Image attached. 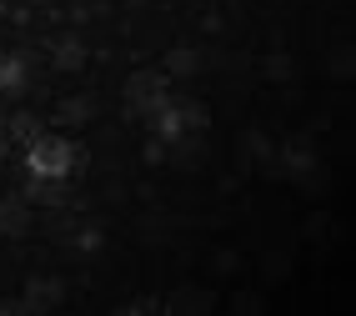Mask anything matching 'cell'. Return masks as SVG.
I'll list each match as a JSON object with an SVG mask.
<instances>
[{
	"label": "cell",
	"instance_id": "obj_12",
	"mask_svg": "<svg viewBox=\"0 0 356 316\" xmlns=\"http://www.w3.org/2000/svg\"><path fill=\"white\" fill-rule=\"evenodd\" d=\"M236 316H261V311H266V301H261L256 297V291H241V297H236V306H231Z\"/></svg>",
	"mask_w": 356,
	"mask_h": 316
},
{
	"label": "cell",
	"instance_id": "obj_13",
	"mask_svg": "<svg viewBox=\"0 0 356 316\" xmlns=\"http://www.w3.org/2000/svg\"><path fill=\"white\" fill-rule=\"evenodd\" d=\"M10 136L15 141H35V120L31 116H10Z\"/></svg>",
	"mask_w": 356,
	"mask_h": 316
},
{
	"label": "cell",
	"instance_id": "obj_15",
	"mask_svg": "<svg viewBox=\"0 0 356 316\" xmlns=\"http://www.w3.org/2000/svg\"><path fill=\"white\" fill-rule=\"evenodd\" d=\"M111 316H151V306L146 301H126V306H115Z\"/></svg>",
	"mask_w": 356,
	"mask_h": 316
},
{
	"label": "cell",
	"instance_id": "obj_11",
	"mask_svg": "<svg viewBox=\"0 0 356 316\" xmlns=\"http://www.w3.org/2000/svg\"><path fill=\"white\" fill-rule=\"evenodd\" d=\"M171 145H176V166H191V171L201 166V141H191V145H186V141H171Z\"/></svg>",
	"mask_w": 356,
	"mask_h": 316
},
{
	"label": "cell",
	"instance_id": "obj_18",
	"mask_svg": "<svg viewBox=\"0 0 356 316\" xmlns=\"http://www.w3.org/2000/svg\"><path fill=\"white\" fill-rule=\"evenodd\" d=\"M0 316H31V311L20 306V301H0Z\"/></svg>",
	"mask_w": 356,
	"mask_h": 316
},
{
	"label": "cell",
	"instance_id": "obj_4",
	"mask_svg": "<svg viewBox=\"0 0 356 316\" xmlns=\"http://www.w3.org/2000/svg\"><path fill=\"white\" fill-rule=\"evenodd\" d=\"M216 311V291L206 286H176L165 297V316H211Z\"/></svg>",
	"mask_w": 356,
	"mask_h": 316
},
{
	"label": "cell",
	"instance_id": "obj_8",
	"mask_svg": "<svg viewBox=\"0 0 356 316\" xmlns=\"http://www.w3.org/2000/svg\"><path fill=\"white\" fill-rule=\"evenodd\" d=\"M56 65H60V70H81V65H86V45H81L76 35H65V40L56 45Z\"/></svg>",
	"mask_w": 356,
	"mask_h": 316
},
{
	"label": "cell",
	"instance_id": "obj_14",
	"mask_svg": "<svg viewBox=\"0 0 356 316\" xmlns=\"http://www.w3.org/2000/svg\"><path fill=\"white\" fill-rule=\"evenodd\" d=\"M266 70H271L276 81H286V76H291V61H286V56H271V61H266Z\"/></svg>",
	"mask_w": 356,
	"mask_h": 316
},
{
	"label": "cell",
	"instance_id": "obj_17",
	"mask_svg": "<svg viewBox=\"0 0 356 316\" xmlns=\"http://www.w3.org/2000/svg\"><path fill=\"white\" fill-rule=\"evenodd\" d=\"M76 246H81V251H96V246H101V236H96V231H81Z\"/></svg>",
	"mask_w": 356,
	"mask_h": 316
},
{
	"label": "cell",
	"instance_id": "obj_5",
	"mask_svg": "<svg viewBox=\"0 0 356 316\" xmlns=\"http://www.w3.org/2000/svg\"><path fill=\"white\" fill-rule=\"evenodd\" d=\"M26 231H31L26 196H6V201H0V236H26Z\"/></svg>",
	"mask_w": 356,
	"mask_h": 316
},
{
	"label": "cell",
	"instance_id": "obj_7",
	"mask_svg": "<svg viewBox=\"0 0 356 316\" xmlns=\"http://www.w3.org/2000/svg\"><path fill=\"white\" fill-rule=\"evenodd\" d=\"M90 116H96V101H90V95H70V101L60 106V120H65V126H86Z\"/></svg>",
	"mask_w": 356,
	"mask_h": 316
},
{
	"label": "cell",
	"instance_id": "obj_9",
	"mask_svg": "<svg viewBox=\"0 0 356 316\" xmlns=\"http://www.w3.org/2000/svg\"><path fill=\"white\" fill-rule=\"evenodd\" d=\"M196 51H186V45H176L171 56H165V76H196Z\"/></svg>",
	"mask_w": 356,
	"mask_h": 316
},
{
	"label": "cell",
	"instance_id": "obj_6",
	"mask_svg": "<svg viewBox=\"0 0 356 316\" xmlns=\"http://www.w3.org/2000/svg\"><path fill=\"white\" fill-rule=\"evenodd\" d=\"M26 81H31V65L20 61V56H0V90L6 95H20L26 90Z\"/></svg>",
	"mask_w": 356,
	"mask_h": 316
},
{
	"label": "cell",
	"instance_id": "obj_16",
	"mask_svg": "<svg viewBox=\"0 0 356 316\" xmlns=\"http://www.w3.org/2000/svg\"><path fill=\"white\" fill-rule=\"evenodd\" d=\"M146 161H151V166L165 161V141H151V145H146Z\"/></svg>",
	"mask_w": 356,
	"mask_h": 316
},
{
	"label": "cell",
	"instance_id": "obj_10",
	"mask_svg": "<svg viewBox=\"0 0 356 316\" xmlns=\"http://www.w3.org/2000/svg\"><path fill=\"white\" fill-rule=\"evenodd\" d=\"M181 120H186V131H191V136H201L211 126V111L201 101H181Z\"/></svg>",
	"mask_w": 356,
	"mask_h": 316
},
{
	"label": "cell",
	"instance_id": "obj_3",
	"mask_svg": "<svg viewBox=\"0 0 356 316\" xmlns=\"http://www.w3.org/2000/svg\"><path fill=\"white\" fill-rule=\"evenodd\" d=\"M60 301H65V281H56V276H31L26 297H20V306H26L31 316H51Z\"/></svg>",
	"mask_w": 356,
	"mask_h": 316
},
{
	"label": "cell",
	"instance_id": "obj_1",
	"mask_svg": "<svg viewBox=\"0 0 356 316\" xmlns=\"http://www.w3.org/2000/svg\"><path fill=\"white\" fill-rule=\"evenodd\" d=\"M76 166H81V151L65 136H35L31 151H26V171L40 181H65Z\"/></svg>",
	"mask_w": 356,
	"mask_h": 316
},
{
	"label": "cell",
	"instance_id": "obj_2",
	"mask_svg": "<svg viewBox=\"0 0 356 316\" xmlns=\"http://www.w3.org/2000/svg\"><path fill=\"white\" fill-rule=\"evenodd\" d=\"M165 86H171L165 70H136V76L126 81V111H131V116H156L165 101H171Z\"/></svg>",
	"mask_w": 356,
	"mask_h": 316
}]
</instances>
